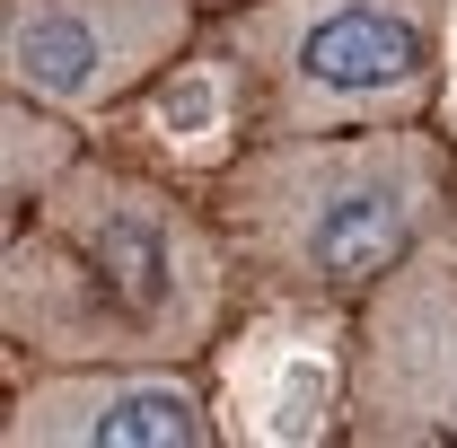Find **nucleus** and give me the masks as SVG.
I'll use <instances>...</instances> for the list:
<instances>
[{
    "label": "nucleus",
    "instance_id": "nucleus-1",
    "mask_svg": "<svg viewBox=\"0 0 457 448\" xmlns=\"http://www.w3.org/2000/svg\"><path fill=\"white\" fill-rule=\"evenodd\" d=\"M220 308V237L123 168H71L0 255V335L36 361H194Z\"/></svg>",
    "mask_w": 457,
    "mask_h": 448
},
{
    "label": "nucleus",
    "instance_id": "nucleus-2",
    "mask_svg": "<svg viewBox=\"0 0 457 448\" xmlns=\"http://www.w3.org/2000/svg\"><path fill=\"white\" fill-rule=\"evenodd\" d=\"M449 212V168L413 123L273 132L220 185V220L255 273L299 299H370L431 246Z\"/></svg>",
    "mask_w": 457,
    "mask_h": 448
},
{
    "label": "nucleus",
    "instance_id": "nucleus-3",
    "mask_svg": "<svg viewBox=\"0 0 457 448\" xmlns=\"http://www.w3.org/2000/svg\"><path fill=\"white\" fill-rule=\"evenodd\" d=\"M449 9L457 0H246L220 45L264 132L413 123L449 88Z\"/></svg>",
    "mask_w": 457,
    "mask_h": 448
},
{
    "label": "nucleus",
    "instance_id": "nucleus-4",
    "mask_svg": "<svg viewBox=\"0 0 457 448\" xmlns=\"http://www.w3.org/2000/svg\"><path fill=\"white\" fill-rule=\"evenodd\" d=\"M194 36V0H9L0 79L9 97L62 114H106L150 88Z\"/></svg>",
    "mask_w": 457,
    "mask_h": 448
},
{
    "label": "nucleus",
    "instance_id": "nucleus-5",
    "mask_svg": "<svg viewBox=\"0 0 457 448\" xmlns=\"http://www.w3.org/2000/svg\"><path fill=\"white\" fill-rule=\"evenodd\" d=\"M343 422L361 440H457V246H422L370 290Z\"/></svg>",
    "mask_w": 457,
    "mask_h": 448
},
{
    "label": "nucleus",
    "instance_id": "nucleus-6",
    "mask_svg": "<svg viewBox=\"0 0 457 448\" xmlns=\"http://www.w3.org/2000/svg\"><path fill=\"white\" fill-rule=\"evenodd\" d=\"M9 448H194L220 431V404L185 361H54L9 404Z\"/></svg>",
    "mask_w": 457,
    "mask_h": 448
},
{
    "label": "nucleus",
    "instance_id": "nucleus-7",
    "mask_svg": "<svg viewBox=\"0 0 457 448\" xmlns=\"http://www.w3.org/2000/svg\"><path fill=\"white\" fill-rule=\"evenodd\" d=\"M343 395H352V352L326 308H273L220 361V413L255 448L326 440L343 422Z\"/></svg>",
    "mask_w": 457,
    "mask_h": 448
},
{
    "label": "nucleus",
    "instance_id": "nucleus-8",
    "mask_svg": "<svg viewBox=\"0 0 457 448\" xmlns=\"http://www.w3.org/2000/svg\"><path fill=\"white\" fill-rule=\"evenodd\" d=\"M237 106H246V71L237 54H203V62H168L150 88H141V114H150V141L185 159V168H212L228 159V132H237Z\"/></svg>",
    "mask_w": 457,
    "mask_h": 448
},
{
    "label": "nucleus",
    "instance_id": "nucleus-9",
    "mask_svg": "<svg viewBox=\"0 0 457 448\" xmlns=\"http://www.w3.org/2000/svg\"><path fill=\"white\" fill-rule=\"evenodd\" d=\"M71 168H79L71 159V114L9 97V114H0V194H9V212H36Z\"/></svg>",
    "mask_w": 457,
    "mask_h": 448
},
{
    "label": "nucleus",
    "instance_id": "nucleus-10",
    "mask_svg": "<svg viewBox=\"0 0 457 448\" xmlns=\"http://www.w3.org/2000/svg\"><path fill=\"white\" fill-rule=\"evenodd\" d=\"M449 114H457V9H449Z\"/></svg>",
    "mask_w": 457,
    "mask_h": 448
},
{
    "label": "nucleus",
    "instance_id": "nucleus-11",
    "mask_svg": "<svg viewBox=\"0 0 457 448\" xmlns=\"http://www.w3.org/2000/svg\"><path fill=\"white\" fill-rule=\"evenodd\" d=\"M212 9H246V0H212Z\"/></svg>",
    "mask_w": 457,
    "mask_h": 448
}]
</instances>
